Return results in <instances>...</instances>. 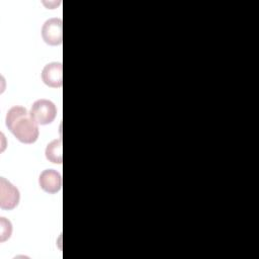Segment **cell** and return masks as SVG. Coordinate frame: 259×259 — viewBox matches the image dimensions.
I'll use <instances>...</instances> for the list:
<instances>
[{"label": "cell", "instance_id": "obj_1", "mask_svg": "<svg viewBox=\"0 0 259 259\" xmlns=\"http://www.w3.org/2000/svg\"><path fill=\"white\" fill-rule=\"evenodd\" d=\"M5 122L12 135L23 144H33L38 138V123L22 106L11 107L6 114Z\"/></svg>", "mask_w": 259, "mask_h": 259}, {"label": "cell", "instance_id": "obj_2", "mask_svg": "<svg viewBox=\"0 0 259 259\" xmlns=\"http://www.w3.org/2000/svg\"><path fill=\"white\" fill-rule=\"evenodd\" d=\"M29 112L38 124L45 125L54 121L57 116V107L51 100L38 99L33 102Z\"/></svg>", "mask_w": 259, "mask_h": 259}, {"label": "cell", "instance_id": "obj_3", "mask_svg": "<svg viewBox=\"0 0 259 259\" xmlns=\"http://www.w3.org/2000/svg\"><path fill=\"white\" fill-rule=\"evenodd\" d=\"M20 199L19 190L4 177L0 178V207L3 209L15 208Z\"/></svg>", "mask_w": 259, "mask_h": 259}, {"label": "cell", "instance_id": "obj_4", "mask_svg": "<svg viewBox=\"0 0 259 259\" xmlns=\"http://www.w3.org/2000/svg\"><path fill=\"white\" fill-rule=\"evenodd\" d=\"M63 23L62 19L55 17L48 19L41 28V36L46 44L50 46H59L63 41Z\"/></svg>", "mask_w": 259, "mask_h": 259}, {"label": "cell", "instance_id": "obj_5", "mask_svg": "<svg viewBox=\"0 0 259 259\" xmlns=\"http://www.w3.org/2000/svg\"><path fill=\"white\" fill-rule=\"evenodd\" d=\"M42 82L52 88H60L63 84V66L60 62H53L45 66L41 72Z\"/></svg>", "mask_w": 259, "mask_h": 259}, {"label": "cell", "instance_id": "obj_6", "mask_svg": "<svg viewBox=\"0 0 259 259\" xmlns=\"http://www.w3.org/2000/svg\"><path fill=\"white\" fill-rule=\"evenodd\" d=\"M38 183L44 191L54 194L62 188V176L54 169H47L40 173Z\"/></svg>", "mask_w": 259, "mask_h": 259}, {"label": "cell", "instance_id": "obj_7", "mask_svg": "<svg viewBox=\"0 0 259 259\" xmlns=\"http://www.w3.org/2000/svg\"><path fill=\"white\" fill-rule=\"evenodd\" d=\"M46 158L56 164H62L63 156H62V139H56L48 144L46 151Z\"/></svg>", "mask_w": 259, "mask_h": 259}, {"label": "cell", "instance_id": "obj_8", "mask_svg": "<svg viewBox=\"0 0 259 259\" xmlns=\"http://www.w3.org/2000/svg\"><path fill=\"white\" fill-rule=\"evenodd\" d=\"M1 238L0 241L4 242L11 237L12 234V225L5 218H1Z\"/></svg>", "mask_w": 259, "mask_h": 259}]
</instances>
